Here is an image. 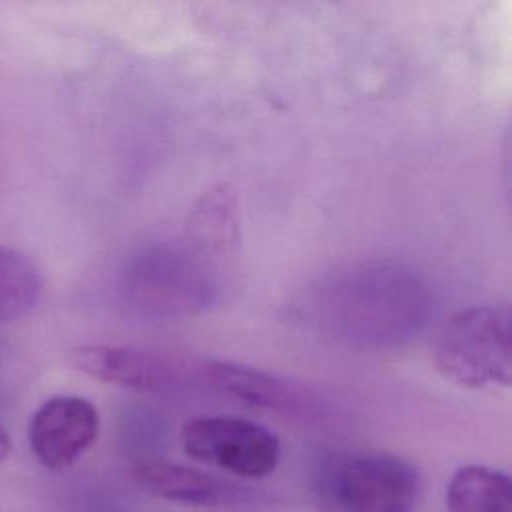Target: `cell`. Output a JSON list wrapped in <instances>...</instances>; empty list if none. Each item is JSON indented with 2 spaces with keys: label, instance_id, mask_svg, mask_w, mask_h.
<instances>
[{
  "label": "cell",
  "instance_id": "cell-1",
  "mask_svg": "<svg viewBox=\"0 0 512 512\" xmlns=\"http://www.w3.org/2000/svg\"><path fill=\"white\" fill-rule=\"evenodd\" d=\"M420 472L394 454H334L316 470V494L326 512H412Z\"/></svg>",
  "mask_w": 512,
  "mask_h": 512
},
{
  "label": "cell",
  "instance_id": "cell-2",
  "mask_svg": "<svg viewBox=\"0 0 512 512\" xmlns=\"http://www.w3.org/2000/svg\"><path fill=\"white\" fill-rule=\"evenodd\" d=\"M510 334L508 306L484 304L458 310L436 336V368L464 388H508L512 378Z\"/></svg>",
  "mask_w": 512,
  "mask_h": 512
},
{
  "label": "cell",
  "instance_id": "cell-3",
  "mask_svg": "<svg viewBox=\"0 0 512 512\" xmlns=\"http://www.w3.org/2000/svg\"><path fill=\"white\" fill-rule=\"evenodd\" d=\"M330 324L360 338H402L420 320L424 302L418 280L402 270L364 268L330 286Z\"/></svg>",
  "mask_w": 512,
  "mask_h": 512
},
{
  "label": "cell",
  "instance_id": "cell-4",
  "mask_svg": "<svg viewBox=\"0 0 512 512\" xmlns=\"http://www.w3.org/2000/svg\"><path fill=\"white\" fill-rule=\"evenodd\" d=\"M134 300L154 312L182 314L210 306L218 284L198 248L162 244L142 252L128 272Z\"/></svg>",
  "mask_w": 512,
  "mask_h": 512
},
{
  "label": "cell",
  "instance_id": "cell-5",
  "mask_svg": "<svg viewBox=\"0 0 512 512\" xmlns=\"http://www.w3.org/2000/svg\"><path fill=\"white\" fill-rule=\"evenodd\" d=\"M184 452L242 478H264L280 462V440L266 426L238 416H200L180 430Z\"/></svg>",
  "mask_w": 512,
  "mask_h": 512
},
{
  "label": "cell",
  "instance_id": "cell-6",
  "mask_svg": "<svg viewBox=\"0 0 512 512\" xmlns=\"http://www.w3.org/2000/svg\"><path fill=\"white\" fill-rule=\"evenodd\" d=\"M100 416L82 396H52L32 416L28 440L36 460L60 472L70 468L98 438Z\"/></svg>",
  "mask_w": 512,
  "mask_h": 512
},
{
  "label": "cell",
  "instance_id": "cell-7",
  "mask_svg": "<svg viewBox=\"0 0 512 512\" xmlns=\"http://www.w3.org/2000/svg\"><path fill=\"white\" fill-rule=\"evenodd\" d=\"M68 362L94 380L140 392L162 390L172 378V368L160 356L132 346L82 344L68 352Z\"/></svg>",
  "mask_w": 512,
  "mask_h": 512
},
{
  "label": "cell",
  "instance_id": "cell-8",
  "mask_svg": "<svg viewBox=\"0 0 512 512\" xmlns=\"http://www.w3.org/2000/svg\"><path fill=\"white\" fill-rule=\"evenodd\" d=\"M202 374L220 392L256 406L274 410H300L312 402L306 390L294 382L252 366L228 360H208L202 366Z\"/></svg>",
  "mask_w": 512,
  "mask_h": 512
},
{
  "label": "cell",
  "instance_id": "cell-9",
  "mask_svg": "<svg viewBox=\"0 0 512 512\" xmlns=\"http://www.w3.org/2000/svg\"><path fill=\"white\" fill-rule=\"evenodd\" d=\"M132 476L144 492L178 504L216 506L232 496V488L216 476L162 458L140 460Z\"/></svg>",
  "mask_w": 512,
  "mask_h": 512
},
{
  "label": "cell",
  "instance_id": "cell-10",
  "mask_svg": "<svg viewBox=\"0 0 512 512\" xmlns=\"http://www.w3.org/2000/svg\"><path fill=\"white\" fill-rule=\"evenodd\" d=\"M448 512H512L508 474L482 464L458 468L446 488Z\"/></svg>",
  "mask_w": 512,
  "mask_h": 512
},
{
  "label": "cell",
  "instance_id": "cell-11",
  "mask_svg": "<svg viewBox=\"0 0 512 512\" xmlns=\"http://www.w3.org/2000/svg\"><path fill=\"white\" fill-rule=\"evenodd\" d=\"M42 292L36 264L22 252L0 244V322L28 314Z\"/></svg>",
  "mask_w": 512,
  "mask_h": 512
},
{
  "label": "cell",
  "instance_id": "cell-12",
  "mask_svg": "<svg viewBox=\"0 0 512 512\" xmlns=\"http://www.w3.org/2000/svg\"><path fill=\"white\" fill-rule=\"evenodd\" d=\"M10 448H12L10 438H8V434L0 428V462L10 454Z\"/></svg>",
  "mask_w": 512,
  "mask_h": 512
}]
</instances>
